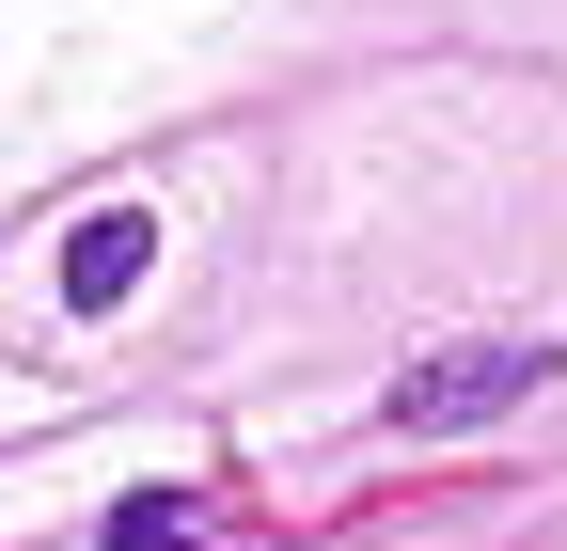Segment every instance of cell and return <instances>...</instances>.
<instances>
[{
  "label": "cell",
  "instance_id": "3",
  "mask_svg": "<svg viewBox=\"0 0 567 551\" xmlns=\"http://www.w3.org/2000/svg\"><path fill=\"white\" fill-rule=\"evenodd\" d=\"M189 536H205V505H189V489H126L95 551H189Z\"/></svg>",
  "mask_w": 567,
  "mask_h": 551
},
{
  "label": "cell",
  "instance_id": "2",
  "mask_svg": "<svg viewBox=\"0 0 567 551\" xmlns=\"http://www.w3.org/2000/svg\"><path fill=\"white\" fill-rule=\"evenodd\" d=\"M142 268H158V205H95V221L63 237V315H126Z\"/></svg>",
  "mask_w": 567,
  "mask_h": 551
},
{
  "label": "cell",
  "instance_id": "1",
  "mask_svg": "<svg viewBox=\"0 0 567 551\" xmlns=\"http://www.w3.org/2000/svg\"><path fill=\"white\" fill-rule=\"evenodd\" d=\"M536 378H551V347H442V363L394 378V426H488V409H520Z\"/></svg>",
  "mask_w": 567,
  "mask_h": 551
}]
</instances>
